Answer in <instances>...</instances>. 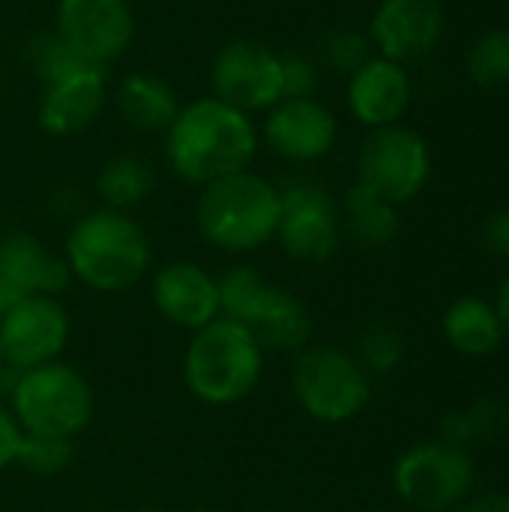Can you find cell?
<instances>
[{
    "mask_svg": "<svg viewBox=\"0 0 509 512\" xmlns=\"http://www.w3.org/2000/svg\"><path fill=\"white\" fill-rule=\"evenodd\" d=\"M444 33L438 0H384L372 18V36L387 60H414L429 54Z\"/></svg>",
    "mask_w": 509,
    "mask_h": 512,
    "instance_id": "16",
    "label": "cell"
},
{
    "mask_svg": "<svg viewBox=\"0 0 509 512\" xmlns=\"http://www.w3.org/2000/svg\"><path fill=\"white\" fill-rule=\"evenodd\" d=\"M495 315H498V321H501L504 333H509V276L504 279L501 291H498V309H495Z\"/></svg>",
    "mask_w": 509,
    "mask_h": 512,
    "instance_id": "34",
    "label": "cell"
},
{
    "mask_svg": "<svg viewBox=\"0 0 509 512\" xmlns=\"http://www.w3.org/2000/svg\"><path fill=\"white\" fill-rule=\"evenodd\" d=\"M117 108L126 123H132L138 129H150V132L168 129L180 111L174 90L162 78L144 75V72H132L123 78V84L117 90Z\"/></svg>",
    "mask_w": 509,
    "mask_h": 512,
    "instance_id": "20",
    "label": "cell"
},
{
    "mask_svg": "<svg viewBox=\"0 0 509 512\" xmlns=\"http://www.w3.org/2000/svg\"><path fill=\"white\" fill-rule=\"evenodd\" d=\"M486 243L495 255L509 258V204L486 222Z\"/></svg>",
    "mask_w": 509,
    "mask_h": 512,
    "instance_id": "32",
    "label": "cell"
},
{
    "mask_svg": "<svg viewBox=\"0 0 509 512\" xmlns=\"http://www.w3.org/2000/svg\"><path fill=\"white\" fill-rule=\"evenodd\" d=\"M396 492L417 510L444 512L474 486V462L450 444H417L393 468Z\"/></svg>",
    "mask_w": 509,
    "mask_h": 512,
    "instance_id": "7",
    "label": "cell"
},
{
    "mask_svg": "<svg viewBox=\"0 0 509 512\" xmlns=\"http://www.w3.org/2000/svg\"><path fill=\"white\" fill-rule=\"evenodd\" d=\"M213 90L225 105L249 114L282 102V63L273 48L255 39L228 42L213 63Z\"/></svg>",
    "mask_w": 509,
    "mask_h": 512,
    "instance_id": "10",
    "label": "cell"
},
{
    "mask_svg": "<svg viewBox=\"0 0 509 512\" xmlns=\"http://www.w3.org/2000/svg\"><path fill=\"white\" fill-rule=\"evenodd\" d=\"M465 417H468V426H471V438L495 441L509 426V405L504 399H483Z\"/></svg>",
    "mask_w": 509,
    "mask_h": 512,
    "instance_id": "30",
    "label": "cell"
},
{
    "mask_svg": "<svg viewBox=\"0 0 509 512\" xmlns=\"http://www.w3.org/2000/svg\"><path fill=\"white\" fill-rule=\"evenodd\" d=\"M138 512H159V510H138Z\"/></svg>",
    "mask_w": 509,
    "mask_h": 512,
    "instance_id": "36",
    "label": "cell"
},
{
    "mask_svg": "<svg viewBox=\"0 0 509 512\" xmlns=\"http://www.w3.org/2000/svg\"><path fill=\"white\" fill-rule=\"evenodd\" d=\"M264 135L279 156L294 162H309V159H321L336 144L339 123L312 96L282 99L273 105L264 123Z\"/></svg>",
    "mask_w": 509,
    "mask_h": 512,
    "instance_id": "14",
    "label": "cell"
},
{
    "mask_svg": "<svg viewBox=\"0 0 509 512\" xmlns=\"http://www.w3.org/2000/svg\"><path fill=\"white\" fill-rule=\"evenodd\" d=\"M72 273L66 258L51 255L33 234L12 231L0 237V285L15 297H57L66 291Z\"/></svg>",
    "mask_w": 509,
    "mask_h": 512,
    "instance_id": "17",
    "label": "cell"
},
{
    "mask_svg": "<svg viewBox=\"0 0 509 512\" xmlns=\"http://www.w3.org/2000/svg\"><path fill=\"white\" fill-rule=\"evenodd\" d=\"M153 303L165 321L198 333L219 318V282L198 264L174 261L156 273Z\"/></svg>",
    "mask_w": 509,
    "mask_h": 512,
    "instance_id": "15",
    "label": "cell"
},
{
    "mask_svg": "<svg viewBox=\"0 0 509 512\" xmlns=\"http://www.w3.org/2000/svg\"><path fill=\"white\" fill-rule=\"evenodd\" d=\"M102 102H105V72L93 66L66 81L45 84L36 117L48 135L63 138L87 129L99 117Z\"/></svg>",
    "mask_w": 509,
    "mask_h": 512,
    "instance_id": "19",
    "label": "cell"
},
{
    "mask_svg": "<svg viewBox=\"0 0 509 512\" xmlns=\"http://www.w3.org/2000/svg\"><path fill=\"white\" fill-rule=\"evenodd\" d=\"M276 237L297 261H327L339 246V216L333 198L321 186L303 180L279 189Z\"/></svg>",
    "mask_w": 509,
    "mask_h": 512,
    "instance_id": "11",
    "label": "cell"
},
{
    "mask_svg": "<svg viewBox=\"0 0 509 512\" xmlns=\"http://www.w3.org/2000/svg\"><path fill=\"white\" fill-rule=\"evenodd\" d=\"M261 369L264 351L258 348V342L243 324L222 315L192 333L183 357V381L189 393L213 408L243 402L258 387Z\"/></svg>",
    "mask_w": 509,
    "mask_h": 512,
    "instance_id": "3",
    "label": "cell"
},
{
    "mask_svg": "<svg viewBox=\"0 0 509 512\" xmlns=\"http://www.w3.org/2000/svg\"><path fill=\"white\" fill-rule=\"evenodd\" d=\"M27 60H30V66H33V72L39 75L42 84H57V81H66V78L84 72V69H93V63L81 60V57L63 42V36H60L57 30H54V33L48 30V33L33 36L30 45H27ZM99 69H102V66H99Z\"/></svg>",
    "mask_w": 509,
    "mask_h": 512,
    "instance_id": "24",
    "label": "cell"
},
{
    "mask_svg": "<svg viewBox=\"0 0 509 512\" xmlns=\"http://www.w3.org/2000/svg\"><path fill=\"white\" fill-rule=\"evenodd\" d=\"M321 54H324V63L336 72H357L363 63H369V42L354 33V30H333L324 45H321Z\"/></svg>",
    "mask_w": 509,
    "mask_h": 512,
    "instance_id": "28",
    "label": "cell"
},
{
    "mask_svg": "<svg viewBox=\"0 0 509 512\" xmlns=\"http://www.w3.org/2000/svg\"><path fill=\"white\" fill-rule=\"evenodd\" d=\"M195 219L207 243L225 252H255L276 237L279 189L249 171L228 174L201 189Z\"/></svg>",
    "mask_w": 509,
    "mask_h": 512,
    "instance_id": "4",
    "label": "cell"
},
{
    "mask_svg": "<svg viewBox=\"0 0 509 512\" xmlns=\"http://www.w3.org/2000/svg\"><path fill=\"white\" fill-rule=\"evenodd\" d=\"M75 459V444L72 438H51V435H27L21 438V450H18V465L27 468L30 474L39 477H51L69 468V462Z\"/></svg>",
    "mask_w": 509,
    "mask_h": 512,
    "instance_id": "26",
    "label": "cell"
},
{
    "mask_svg": "<svg viewBox=\"0 0 509 512\" xmlns=\"http://www.w3.org/2000/svg\"><path fill=\"white\" fill-rule=\"evenodd\" d=\"M234 321L249 330L261 351L273 354H297L309 345L312 336L309 309L291 291L270 285L267 279Z\"/></svg>",
    "mask_w": 509,
    "mask_h": 512,
    "instance_id": "13",
    "label": "cell"
},
{
    "mask_svg": "<svg viewBox=\"0 0 509 512\" xmlns=\"http://www.w3.org/2000/svg\"><path fill=\"white\" fill-rule=\"evenodd\" d=\"M12 303H18V300H15V297H12V294H9V291H6V288L0 285V318H3V312H6V309H9ZM0 366H3V360H0Z\"/></svg>",
    "mask_w": 509,
    "mask_h": 512,
    "instance_id": "35",
    "label": "cell"
},
{
    "mask_svg": "<svg viewBox=\"0 0 509 512\" xmlns=\"http://www.w3.org/2000/svg\"><path fill=\"white\" fill-rule=\"evenodd\" d=\"M69 342V315L54 297H24L0 318V360L27 372L54 363Z\"/></svg>",
    "mask_w": 509,
    "mask_h": 512,
    "instance_id": "9",
    "label": "cell"
},
{
    "mask_svg": "<svg viewBox=\"0 0 509 512\" xmlns=\"http://www.w3.org/2000/svg\"><path fill=\"white\" fill-rule=\"evenodd\" d=\"M291 390L297 405L318 423L354 420L372 396L366 369L345 351L330 345H306L291 366Z\"/></svg>",
    "mask_w": 509,
    "mask_h": 512,
    "instance_id": "6",
    "label": "cell"
},
{
    "mask_svg": "<svg viewBox=\"0 0 509 512\" xmlns=\"http://www.w3.org/2000/svg\"><path fill=\"white\" fill-rule=\"evenodd\" d=\"M57 33L81 60L105 66L132 45L135 18L126 0H60Z\"/></svg>",
    "mask_w": 509,
    "mask_h": 512,
    "instance_id": "12",
    "label": "cell"
},
{
    "mask_svg": "<svg viewBox=\"0 0 509 512\" xmlns=\"http://www.w3.org/2000/svg\"><path fill=\"white\" fill-rule=\"evenodd\" d=\"M63 258L78 282L102 294H117L138 285L147 273L150 240L132 216L102 207L84 213L69 228Z\"/></svg>",
    "mask_w": 509,
    "mask_h": 512,
    "instance_id": "2",
    "label": "cell"
},
{
    "mask_svg": "<svg viewBox=\"0 0 509 512\" xmlns=\"http://www.w3.org/2000/svg\"><path fill=\"white\" fill-rule=\"evenodd\" d=\"M282 63V99H306L318 87V72L303 54H279Z\"/></svg>",
    "mask_w": 509,
    "mask_h": 512,
    "instance_id": "29",
    "label": "cell"
},
{
    "mask_svg": "<svg viewBox=\"0 0 509 512\" xmlns=\"http://www.w3.org/2000/svg\"><path fill=\"white\" fill-rule=\"evenodd\" d=\"M21 438H24V432H21L18 420L12 417L9 408L0 405V471L15 465L18 450H21Z\"/></svg>",
    "mask_w": 509,
    "mask_h": 512,
    "instance_id": "31",
    "label": "cell"
},
{
    "mask_svg": "<svg viewBox=\"0 0 509 512\" xmlns=\"http://www.w3.org/2000/svg\"><path fill=\"white\" fill-rule=\"evenodd\" d=\"M153 189V171L138 156H114L96 177V192L111 210H126L144 201Z\"/></svg>",
    "mask_w": 509,
    "mask_h": 512,
    "instance_id": "23",
    "label": "cell"
},
{
    "mask_svg": "<svg viewBox=\"0 0 509 512\" xmlns=\"http://www.w3.org/2000/svg\"><path fill=\"white\" fill-rule=\"evenodd\" d=\"M444 333L456 351L471 357H486L501 345L504 327L495 315V306H489L480 297H462L447 309Z\"/></svg>",
    "mask_w": 509,
    "mask_h": 512,
    "instance_id": "21",
    "label": "cell"
},
{
    "mask_svg": "<svg viewBox=\"0 0 509 512\" xmlns=\"http://www.w3.org/2000/svg\"><path fill=\"white\" fill-rule=\"evenodd\" d=\"M462 512H509V495H480Z\"/></svg>",
    "mask_w": 509,
    "mask_h": 512,
    "instance_id": "33",
    "label": "cell"
},
{
    "mask_svg": "<svg viewBox=\"0 0 509 512\" xmlns=\"http://www.w3.org/2000/svg\"><path fill=\"white\" fill-rule=\"evenodd\" d=\"M345 210H348V228H351L354 240L363 246L378 249V246H387L399 234L396 204L384 201L381 195H375L363 183L348 189Z\"/></svg>",
    "mask_w": 509,
    "mask_h": 512,
    "instance_id": "22",
    "label": "cell"
},
{
    "mask_svg": "<svg viewBox=\"0 0 509 512\" xmlns=\"http://www.w3.org/2000/svg\"><path fill=\"white\" fill-rule=\"evenodd\" d=\"M468 75L483 87L509 84V27L483 33L468 54Z\"/></svg>",
    "mask_w": 509,
    "mask_h": 512,
    "instance_id": "25",
    "label": "cell"
},
{
    "mask_svg": "<svg viewBox=\"0 0 509 512\" xmlns=\"http://www.w3.org/2000/svg\"><path fill=\"white\" fill-rule=\"evenodd\" d=\"M192 512H210V510H192Z\"/></svg>",
    "mask_w": 509,
    "mask_h": 512,
    "instance_id": "37",
    "label": "cell"
},
{
    "mask_svg": "<svg viewBox=\"0 0 509 512\" xmlns=\"http://www.w3.org/2000/svg\"><path fill=\"white\" fill-rule=\"evenodd\" d=\"M9 411L27 435L75 438L93 420V390L66 363H45L18 372L9 390Z\"/></svg>",
    "mask_w": 509,
    "mask_h": 512,
    "instance_id": "5",
    "label": "cell"
},
{
    "mask_svg": "<svg viewBox=\"0 0 509 512\" xmlns=\"http://www.w3.org/2000/svg\"><path fill=\"white\" fill-rule=\"evenodd\" d=\"M429 147L405 126L375 129L360 150V183L390 204L411 201L429 180Z\"/></svg>",
    "mask_w": 509,
    "mask_h": 512,
    "instance_id": "8",
    "label": "cell"
},
{
    "mask_svg": "<svg viewBox=\"0 0 509 512\" xmlns=\"http://www.w3.org/2000/svg\"><path fill=\"white\" fill-rule=\"evenodd\" d=\"M360 351H363L366 366H369L372 372H381V375H384V372H393V369L402 363V357H405V339H402V333H399L393 324L375 321V324L363 333Z\"/></svg>",
    "mask_w": 509,
    "mask_h": 512,
    "instance_id": "27",
    "label": "cell"
},
{
    "mask_svg": "<svg viewBox=\"0 0 509 512\" xmlns=\"http://www.w3.org/2000/svg\"><path fill=\"white\" fill-rule=\"evenodd\" d=\"M411 102V81L396 60L378 57L363 63L351 75L348 105L354 117L366 126H390L396 123Z\"/></svg>",
    "mask_w": 509,
    "mask_h": 512,
    "instance_id": "18",
    "label": "cell"
},
{
    "mask_svg": "<svg viewBox=\"0 0 509 512\" xmlns=\"http://www.w3.org/2000/svg\"><path fill=\"white\" fill-rule=\"evenodd\" d=\"M258 135L252 120L222 99H195L168 126L165 153L171 168L198 186L246 171L255 159Z\"/></svg>",
    "mask_w": 509,
    "mask_h": 512,
    "instance_id": "1",
    "label": "cell"
}]
</instances>
